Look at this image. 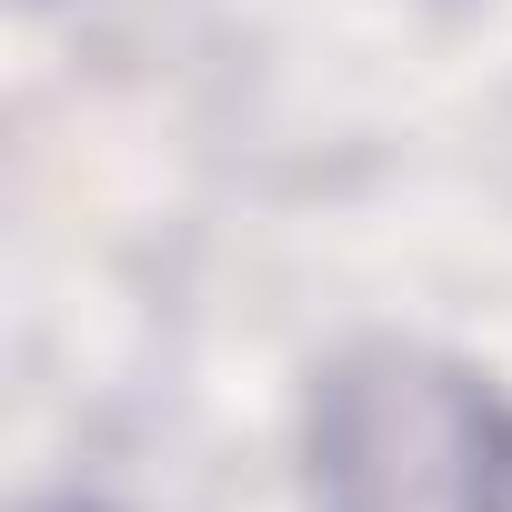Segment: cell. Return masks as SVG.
I'll list each match as a JSON object with an SVG mask.
<instances>
[{
  "instance_id": "cell-1",
  "label": "cell",
  "mask_w": 512,
  "mask_h": 512,
  "mask_svg": "<svg viewBox=\"0 0 512 512\" xmlns=\"http://www.w3.org/2000/svg\"><path fill=\"white\" fill-rule=\"evenodd\" d=\"M322 512H512V402L422 342H362L312 392Z\"/></svg>"
}]
</instances>
